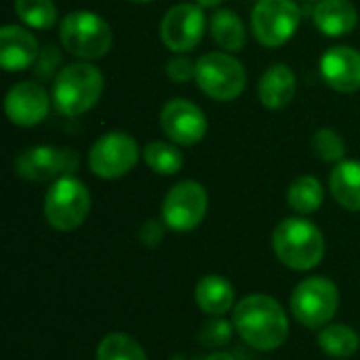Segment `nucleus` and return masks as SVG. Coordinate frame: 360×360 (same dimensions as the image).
<instances>
[{"label": "nucleus", "instance_id": "cd10ccee", "mask_svg": "<svg viewBox=\"0 0 360 360\" xmlns=\"http://www.w3.org/2000/svg\"><path fill=\"white\" fill-rule=\"evenodd\" d=\"M232 323L224 321L221 316H213L209 323L202 325L200 329V342L207 348H224L232 340Z\"/></svg>", "mask_w": 360, "mask_h": 360}, {"label": "nucleus", "instance_id": "2f4dec72", "mask_svg": "<svg viewBox=\"0 0 360 360\" xmlns=\"http://www.w3.org/2000/svg\"><path fill=\"white\" fill-rule=\"evenodd\" d=\"M205 360H236L230 352H221V350H217V352H213V354H209Z\"/></svg>", "mask_w": 360, "mask_h": 360}, {"label": "nucleus", "instance_id": "9b49d317", "mask_svg": "<svg viewBox=\"0 0 360 360\" xmlns=\"http://www.w3.org/2000/svg\"><path fill=\"white\" fill-rule=\"evenodd\" d=\"M139 160L137 141L122 133L112 131L101 135L89 150V169L101 179H118L135 169Z\"/></svg>", "mask_w": 360, "mask_h": 360}, {"label": "nucleus", "instance_id": "2eb2a0df", "mask_svg": "<svg viewBox=\"0 0 360 360\" xmlns=\"http://www.w3.org/2000/svg\"><path fill=\"white\" fill-rule=\"evenodd\" d=\"M319 72L327 86L338 93L360 91V51L352 46H331L319 61Z\"/></svg>", "mask_w": 360, "mask_h": 360}, {"label": "nucleus", "instance_id": "b1692460", "mask_svg": "<svg viewBox=\"0 0 360 360\" xmlns=\"http://www.w3.org/2000/svg\"><path fill=\"white\" fill-rule=\"evenodd\" d=\"M146 165L158 175H175L184 167V154L177 143L169 141H152L143 148Z\"/></svg>", "mask_w": 360, "mask_h": 360}, {"label": "nucleus", "instance_id": "412c9836", "mask_svg": "<svg viewBox=\"0 0 360 360\" xmlns=\"http://www.w3.org/2000/svg\"><path fill=\"white\" fill-rule=\"evenodd\" d=\"M209 27H211V36H213L215 44H219L224 51L238 53V51L245 49L247 30H245V23L238 17V13H234L230 8H219L211 17Z\"/></svg>", "mask_w": 360, "mask_h": 360}, {"label": "nucleus", "instance_id": "72a5a7b5", "mask_svg": "<svg viewBox=\"0 0 360 360\" xmlns=\"http://www.w3.org/2000/svg\"><path fill=\"white\" fill-rule=\"evenodd\" d=\"M131 2H139V4H146V2H152V0H131Z\"/></svg>", "mask_w": 360, "mask_h": 360}, {"label": "nucleus", "instance_id": "a211bd4d", "mask_svg": "<svg viewBox=\"0 0 360 360\" xmlns=\"http://www.w3.org/2000/svg\"><path fill=\"white\" fill-rule=\"evenodd\" d=\"M314 25L329 38L348 36L359 23V11L350 0H321L312 13Z\"/></svg>", "mask_w": 360, "mask_h": 360}, {"label": "nucleus", "instance_id": "a878e982", "mask_svg": "<svg viewBox=\"0 0 360 360\" xmlns=\"http://www.w3.org/2000/svg\"><path fill=\"white\" fill-rule=\"evenodd\" d=\"M95 360H148L137 340L127 333L105 335L95 352Z\"/></svg>", "mask_w": 360, "mask_h": 360}, {"label": "nucleus", "instance_id": "ddd939ff", "mask_svg": "<svg viewBox=\"0 0 360 360\" xmlns=\"http://www.w3.org/2000/svg\"><path fill=\"white\" fill-rule=\"evenodd\" d=\"M160 129L177 146H196L207 135V116L194 101L175 97L160 110Z\"/></svg>", "mask_w": 360, "mask_h": 360}, {"label": "nucleus", "instance_id": "423d86ee", "mask_svg": "<svg viewBox=\"0 0 360 360\" xmlns=\"http://www.w3.org/2000/svg\"><path fill=\"white\" fill-rule=\"evenodd\" d=\"M340 308V289L325 276L304 278L291 293V312L308 329L327 327Z\"/></svg>", "mask_w": 360, "mask_h": 360}, {"label": "nucleus", "instance_id": "39448f33", "mask_svg": "<svg viewBox=\"0 0 360 360\" xmlns=\"http://www.w3.org/2000/svg\"><path fill=\"white\" fill-rule=\"evenodd\" d=\"M44 219L57 232H74L91 213V192L74 175L55 179L44 194Z\"/></svg>", "mask_w": 360, "mask_h": 360}, {"label": "nucleus", "instance_id": "aec40b11", "mask_svg": "<svg viewBox=\"0 0 360 360\" xmlns=\"http://www.w3.org/2000/svg\"><path fill=\"white\" fill-rule=\"evenodd\" d=\"M333 198L348 211H360V160H342L329 177Z\"/></svg>", "mask_w": 360, "mask_h": 360}, {"label": "nucleus", "instance_id": "1a4fd4ad", "mask_svg": "<svg viewBox=\"0 0 360 360\" xmlns=\"http://www.w3.org/2000/svg\"><path fill=\"white\" fill-rule=\"evenodd\" d=\"M15 173L25 181H55L74 175L80 167V156L63 146H30L15 158Z\"/></svg>", "mask_w": 360, "mask_h": 360}, {"label": "nucleus", "instance_id": "f03ea898", "mask_svg": "<svg viewBox=\"0 0 360 360\" xmlns=\"http://www.w3.org/2000/svg\"><path fill=\"white\" fill-rule=\"evenodd\" d=\"M272 249L283 266L295 272H306L323 262L325 236L310 219L287 217L274 228Z\"/></svg>", "mask_w": 360, "mask_h": 360}, {"label": "nucleus", "instance_id": "9d476101", "mask_svg": "<svg viewBox=\"0 0 360 360\" xmlns=\"http://www.w3.org/2000/svg\"><path fill=\"white\" fill-rule=\"evenodd\" d=\"M209 209V194L202 184L184 179L175 184L162 200V221L173 232H192L198 228Z\"/></svg>", "mask_w": 360, "mask_h": 360}, {"label": "nucleus", "instance_id": "473e14b6", "mask_svg": "<svg viewBox=\"0 0 360 360\" xmlns=\"http://www.w3.org/2000/svg\"><path fill=\"white\" fill-rule=\"evenodd\" d=\"M224 0H196V4L198 6H202V8H215V6H219Z\"/></svg>", "mask_w": 360, "mask_h": 360}, {"label": "nucleus", "instance_id": "7ed1b4c3", "mask_svg": "<svg viewBox=\"0 0 360 360\" xmlns=\"http://www.w3.org/2000/svg\"><path fill=\"white\" fill-rule=\"evenodd\" d=\"M103 95V74L89 61L59 70L53 80V105L63 116H80L97 105Z\"/></svg>", "mask_w": 360, "mask_h": 360}, {"label": "nucleus", "instance_id": "6ab92c4d", "mask_svg": "<svg viewBox=\"0 0 360 360\" xmlns=\"http://www.w3.org/2000/svg\"><path fill=\"white\" fill-rule=\"evenodd\" d=\"M196 306L209 316H224L226 312L234 310L236 293L228 278L219 274H207L196 283L194 289Z\"/></svg>", "mask_w": 360, "mask_h": 360}, {"label": "nucleus", "instance_id": "0eeeda50", "mask_svg": "<svg viewBox=\"0 0 360 360\" xmlns=\"http://www.w3.org/2000/svg\"><path fill=\"white\" fill-rule=\"evenodd\" d=\"M196 84L215 101H232L247 86L245 65L230 53H207L196 59Z\"/></svg>", "mask_w": 360, "mask_h": 360}, {"label": "nucleus", "instance_id": "f8f14e48", "mask_svg": "<svg viewBox=\"0 0 360 360\" xmlns=\"http://www.w3.org/2000/svg\"><path fill=\"white\" fill-rule=\"evenodd\" d=\"M207 17L202 6L181 2L171 6L160 23V40L173 53H188L196 49L205 36Z\"/></svg>", "mask_w": 360, "mask_h": 360}, {"label": "nucleus", "instance_id": "4be33fe9", "mask_svg": "<svg viewBox=\"0 0 360 360\" xmlns=\"http://www.w3.org/2000/svg\"><path fill=\"white\" fill-rule=\"evenodd\" d=\"M323 200H325V190L314 175L297 177L287 190V202L300 215L316 213L323 207Z\"/></svg>", "mask_w": 360, "mask_h": 360}, {"label": "nucleus", "instance_id": "5701e85b", "mask_svg": "<svg viewBox=\"0 0 360 360\" xmlns=\"http://www.w3.org/2000/svg\"><path fill=\"white\" fill-rule=\"evenodd\" d=\"M319 346L333 359H350L360 346L359 333L348 325H327L319 333Z\"/></svg>", "mask_w": 360, "mask_h": 360}, {"label": "nucleus", "instance_id": "4468645a", "mask_svg": "<svg viewBox=\"0 0 360 360\" xmlns=\"http://www.w3.org/2000/svg\"><path fill=\"white\" fill-rule=\"evenodd\" d=\"M51 110V95L40 82L21 80L13 84L4 97L6 118L17 127H36L40 124Z\"/></svg>", "mask_w": 360, "mask_h": 360}, {"label": "nucleus", "instance_id": "c85d7f7f", "mask_svg": "<svg viewBox=\"0 0 360 360\" xmlns=\"http://www.w3.org/2000/svg\"><path fill=\"white\" fill-rule=\"evenodd\" d=\"M59 65H61V53L57 46L49 44V46L40 49V55H38L36 63L32 65V70H34L38 80H51V78L55 80V76L59 74L57 72Z\"/></svg>", "mask_w": 360, "mask_h": 360}, {"label": "nucleus", "instance_id": "c756f323", "mask_svg": "<svg viewBox=\"0 0 360 360\" xmlns=\"http://www.w3.org/2000/svg\"><path fill=\"white\" fill-rule=\"evenodd\" d=\"M167 76L181 84V82H188L192 78H196V61H192L186 53H175L169 61H167V68H165Z\"/></svg>", "mask_w": 360, "mask_h": 360}, {"label": "nucleus", "instance_id": "7c9ffc66", "mask_svg": "<svg viewBox=\"0 0 360 360\" xmlns=\"http://www.w3.org/2000/svg\"><path fill=\"white\" fill-rule=\"evenodd\" d=\"M165 228H167L165 221L148 219V221H143V226L139 230V240L146 247H158L162 243V238H165Z\"/></svg>", "mask_w": 360, "mask_h": 360}, {"label": "nucleus", "instance_id": "dca6fc26", "mask_svg": "<svg viewBox=\"0 0 360 360\" xmlns=\"http://www.w3.org/2000/svg\"><path fill=\"white\" fill-rule=\"evenodd\" d=\"M40 55L38 40L21 25H4L0 30V65L4 72L30 70Z\"/></svg>", "mask_w": 360, "mask_h": 360}, {"label": "nucleus", "instance_id": "393cba45", "mask_svg": "<svg viewBox=\"0 0 360 360\" xmlns=\"http://www.w3.org/2000/svg\"><path fill=\"white\" fill-rule=\"evenodd\" d=\"M15 15L34 30H49L57 23V4L53 0H15Z\"/></svg>", "mask_w": 360, "mask_h": 360}, {"label": "nucleus", "instance_id": "f3484780", "mask_svg": "<svg viewBox=\"0 0 360 360\" xmlns=\"http://www.w3.org/2000/svg\"><path fill=\"white\" fill-rule=\"evenodd\" d=\"M297 93V76L287 63L270 65L257 84L259 101L266 110H283L287 108Z\"/></svg>", "mask_w": 360, "mask_h": 360}, {"label": "nucleus", "instance_id": "f257e3e1", "mask_svg": "<svg viewBox=\"0 0 360 360\" xmlns=\"http://www.w3.org/2000/svg\"><path fill=\"white\" fill-rule=\"evenodd\" d=\"M232 325L240 340L259 352L278 350L289 338L285 308L266 293L243 297L232 310Z\"/></svg>", "mask_w": 360, "mask_h": 360}, {"label": "nucleus", "instance_id": "bb28decb", "mask_svg": "<svg viewBox=\"0 0 360 360\" xmlns=\"http://www.w3.org/2000/svg\"><path fill=\"white\" fill-rule=\"evenodd\" d=\"M312 150L316 154V158L325 160V162H342L346 156V141L344 137L333 131V129H319L312 137Z\"/></svg>", "mask_w": 360, "mask_h": 360}, {"label": "nucleus", "instance_id": "6e6552de", "mask_svg": "<svg viewBox=\"0 0 360 360\" xmlns=\"http://www.w3.org/2000/svg\"><path fill=\"white\" fill-rule=\"evenodd\" d=\"M302 25V8L295 0H257L251 13V27L255 38L276 49L287 44Z\"/></svg>", "mask_w": 360, "mask_h": 360}, {"label": "nucleus", "instance_id": "20e7f679", "mask_svg": "<svg viewBox=\"0 0 360 360\" xmlns=\"http://www.w3.org/2000/svg\"><path fill=\"white\" fill-rule=\"evenodd\" d=\"M59 40L70 55L82 61H93L110 53L114 34L101 15L93 11H74L61 19Z\"/></svg>", "mask_w": 360, "mask_h": 360}]
</instances>
